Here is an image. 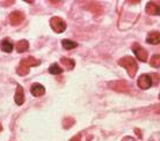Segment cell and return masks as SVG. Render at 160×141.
<instances>
[{"instance_id":"cell-1","label":"cell","mask_w":160,"mask_h":141,"mask_svg":"<svg viewBox=\"0 0 160 141\" xmlns=\"http://www.w3.org/2000/svg\"><path fill=\"white\" fill-rule=\"evenodd\" d=\"M118 65L124 67V68L127 69V72H128L129 77L130 78H133L136 75L137 71H138V65H137L136 60L130 56H127V57H123V58H121L120 60H118Z\"/></svg>"},{"instance_id":"cell-2","label":"cell","mask_w":160,"mask_h":141,"mask_svg":"<svg viewBox=\"0 0 160 141\" xmlns=\"http://www.w3.org/2000/svg\"><path fill=\"white\" fill-rule=\"evenodd\" d=\"M40 64H41V61L35 59L34 57L24 58V59L21 60L19 67H18V69H16V71H18V74L21 75V77H23V75H26V74H28L29 69H30L32 66H38Z\"/></svg>"},{"instance_id":"cell-3","label":"cell","mask_w":160,"mask_h":141,"mask_svg":"<svg viewBox=\"0 0 160 141\" xmlns=\"http://www.w3.org/2000/svg\"><path fill=\"white\" fill-rule=\"evenodd\" d=\"M50 26L53 31H56L57 34H62L63 31H65L66 29V23L63 19H60L58 16H53L50 19Z\"/></svg>"},{"instance_id":"cell-4","label":"cell","mask_w":160,"mask_h":141,"mask_svg":"<svg viewBox=\"0 0 160 141\" xmlns=\"http://www.w3.org/2000/svg\"><path fill=\"white\" fill-rule=\"evenodd\" d=\"M131 49H132V51H133V53L136 54V57L140 61H148V53L143 46H140V44H138V43H133Z\"/></svg>"},{"instance_id":"cell-5","label":"cell","mask_w":160,"mask_h":141,"mask_svg":"<svg viewBox=\"0 0 160 141\" xmlns=\"http://www.w3.org/2000/svg\"><path fill=\"white\" fill-rule=\"evenodd\" d=\"M109 87L118 93H130L131 92V88L129 87V85L125 81H112L109 83Z\"/></svg>"},{"instance_id":"cell-6","label":"cell","mask_w":160,"mask_h":141,"mask_svg":"<svg viewBox=\"0 0 160 141\" xmlns=\"http://www.w3.org/2000/svg\"><path fill=\"white\" fill-rule=\"evenodd\" d=\"M137 85L140 89L146 90V89L152 87V79L148 74H143V75H140L138 81H137Z\"/></svg>"},{"instance_id":"cell-7","label":"cell","mask_w":160,"mask_h":141,"mask_svg":"<svg viewBox=\"0 0 160 141\" xmlns=\"http://www.w3.org/2000/svg\"><path fill=\"white\" fill-rule=\"evenodd\" d=\"M24 16L21 12H13L11 15H9V21H11V24L13 26H19V24L23 21Z\"/></svg>"},{"instance_id":"cell-8","label":"cell","mask_w":160,"mask_h":141,"mask_svg":"<svg viewBox=\"0 0 160 141\" xmlns=\"http://www.w3.org/2000/svg\"><path fill=\"white\" fill-rule=\"evenodd\" d=\"M146 43L152 45H158L160 44V32L159 31H151L148 35L146 38Z\"/></svg>"},{"instance_id":"cell-9","label":"cell","mask_w":160,"mask_h":141,"mask_svg":"<svg viewBox=\"0 0 160 141\" xmlns=\"http://www.w3.org/2000/svg\"><path fill=\"white\" fill-rule=\"evenodd\" d=\"M146 13L150 15H160V6L156 2H148L146 5Z\"/></svg>"},{"instance_id":"cell-10","label":"cell","mask_w":160,"mask_h":141,"mask_svg":"<svg viewBox=\"0 0 160 141\" xmlns=\"http://www.w3.org/2000/svg\"><path fill=\"white\" fill-rule=\"evenodd\" d=\"M14 101L18 105H22L24 103V93H23V88L21 86H18L16 87V93L15 96H14Z\"/></svg>"},{"instance_id":"cell-11","label":"cell","mask_w":160,"mask_h":141,"mask_svg":"<svg viewBox=\"0 0 160 141\" xmlns=\"http://www.w3.org/2000/svg\"><path fill=\"white\" fill-rule=\"evenodd\" d=\"M30 92H32V94L34 95V96L38 97V96L44 95V93H45V88H44L41 83H34V85L32 86V88H30Z\"/></svg>"},{"instance_id":"cell-12","label":"cell","mask_w":160,"mask_h":141,"mask_svg":"<svg viewBox=\"0 0 160 141\" xmlns=\"http://www.w3.org/2000/svg\"><path fill=\"white\" fill-rule=\"evenodd\" d=\"M60 63L64 65V67L66 69H68V71L73 69V68H74V66H76V63H74V60L70 59V58H65V57H63V58L60 59Z\"/></svg>"},{"instance_id":"cell-13","label":"cell","mask_w":160,"mask_h":141,"mask_svg":"<svg viewBox=\"0 0 160 141\" xmlns=\"http://www.w3.org/2000/svg\"><path fill=\"white\" fill-rule=\"evenodd\" d=\"M1 50L4 51V52H12L13 51V44L12 42L9 40H7V38H5L2 42H1Z\"/></svg>"},{"instance_id":"cell-14","label":"cell","mask_w":160,"mask_h":141,"mask_svg":"<svg viewBox=\"0 0 160 141\" xmlns=\"http://www.w3.org/2000/svg\"><path fill=\"white\" fill-rule=\"evenodd\" d=\"M28 49H29V43L26 40H20V42H18V44H16L18 52H20V53L26 52Z\"/></svg>"},{"instance_id":"cell-15","label":"cell","mask_w":160,"mask_h":141,"mask_svg":"<svg viewBox=\"0 0 160 141\" xmlns=\"http://www.w3.org/2000/svg\"><path fill=\"white\" fill-rule=\"evenodd\" d=\"M62 72H63V68L57 64H52L51 66L49 67V73L52 74V75H58V74H60Z\"/></svg>"},{"instance_id":"cell-16","label":"cell","mask_w":160,"mask_h":141,"mask_svg":"<svg viewBox=\"0 0 160 141\" xmlns=\"http://www.w3.org/2000/svg\"><path fill=\"white\" fill-rule=\"evenodd\" d=\"M62 44H63V46H64L66 50H72V49L78 46V44H77L76 42L70 40H62Z\"/></svg>"},{"instance_id":"cell-17","label":"cell","mask_w":160,"mask_h":141,"mask_svg":"<svg viewBox=\"0 0 160 141\" xmlns=\"http://www.w3.org/2000/svg\"><path fill=\"white\" fill-rule=\"evenodd\" d=\"M150 64L152 67H160V54H153Z\"/></svg>"},{"instance_id":"cell-18","label":"cell","mask_w":160,"mask_h":141,"mask_svg":"<svg viewBox=\"0 0 160 141\" xmlns=\"http://www.w3.org/2000/svg\"><path fill=\"white\" fill-rule=\"evenodd\" d=\"M74 124V119H72V118H66L64 121H63V125H64L65 129H68L71 125H73Z\"/></svg>"},{"instance_id":"cell-19","label":"cell","mask_w":160,"mask_h":141,"mask_svg":"<svg viewBox=\"0 0 160 141\" xmlns=\"http://www.w3.org/2000/svg\"><path fill=\"white\" fill-rule=\"evenodd\" d=\"M148 141H160V132H157V133L152 134L151 138L148 139Z\"/></svg>"},{"instance_id":"cell-20","label":"cell","mask_w":160,"mask_h":141,"mask_svg":"<svg viewBox=\"0 0 160 141\" xmlns=\"http://www.w3.org/2000/svg\"><path fill=\"white\" fill-rule=\"evenodd\" d=\"M122 141H136V139L132 137H124L123 139H122Z\"/></svg>"},{"instance_id":"cell-21","label":"cell","mask_w":160,"mask_h":141,"mask_svg":"<svg viewBox=\"0 0 160 141\" xmlns=\"http://www.w3.org/2000/svg\"><path fill=\"white\" fill-rule=\"evenodd\" d=\"M70 141H80V134H77L76 137H73Z\"/></svg>"},{"instance_id":"cell-22","label":"cell","mask_w":160,"mask_h":141,"mask_svg":"<svg viewBox=\"0 0 160 141\" xmlns=\"http://www.w3.org/2000/svg\"><path fill=\"white\" fill-rule=\"evenodd\" d=\"M1 129H2V126H1V124H0V131H1Z\"/></svg>"},{"instance_id":"cell-23","label":"cell","mask_w":160,"mask_h":141,"mask_svg":"<svg viewBox=\"0 0 160 141\" xmlns=\"http://www.w3.org/2000/svg\"><path fill=\"white\" fill-rule=\"evenodd\" d=\"M159 100H160V94H159Z\"/></svg>"},{"instance_id":"cell-24","label":"cell","mask_w":160,"mask_h":141,"mask_svg":"<svg viewBox=\"0 0 160 141\" xmlns=\"http://www.w3.org/2000/svg\"><path fill=\"white\" fill-rule=\"evenodd\" d=\"M158 112H159V113H160V111H158Z\"/></svg>"}]
</instances>
